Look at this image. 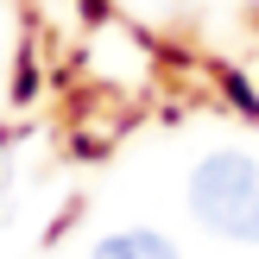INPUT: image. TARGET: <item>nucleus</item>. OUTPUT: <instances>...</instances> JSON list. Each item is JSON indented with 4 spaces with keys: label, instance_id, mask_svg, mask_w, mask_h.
Here are the masks:
<instances>
[{
    "label": "nucleus",
    "instance_id": "f03ea898",
    "mask_svg": "<svg viewBox=\"0 0 259 259\" xmlns=\"http://www.w3.org/2000/svg\"><path fill=\"white\" fill-rule=\"evenodd\" d=\"M89 259H177V247L164 234H152V228H120V234H108Z\"/></svg>",
    "mask_w": 259,
    "mask_h": 259
},
{
    "label": "nucleus",
    "instance_id": "f257e3e1",
    "mask_svg": "<svg viewBox=\"0 0 259 259\" xmlns=\"http://www.w3.org/2000/svg\"><path fill=\"white\" fill-rule=\"evenodd\" d=\"M190 215L222 240H259V164L247 152H209L190 171Z\"/></svg>",
    "mask_w": 259,
    "mask_h": 259
}]
</instances>
